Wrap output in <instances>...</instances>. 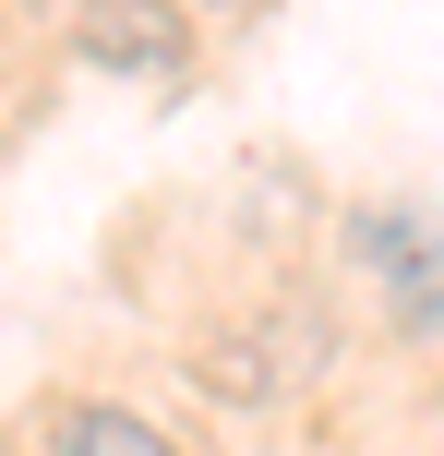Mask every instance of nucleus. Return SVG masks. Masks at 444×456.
<instances>
[{
    "label": "nucleus",
    "mask_w": 444,
    "mask_h": 456,
    "mask_svg": "<svg viewBox=\"0 0 444 456\" xmlns=\"http://www.w3.org/2000/svg\"><path fill=\"white\" fill-rule=\"evenodd\" d=\"M349 252H360V276H373L384 337H397V348H432L444 337V228L421 205H360L349 216Z\"/></svg>",
    "instance_id": "obj_1"
},
{
    "label": "nucleus",
    "mask_w": 444,
    "mask_h": 456,
    "mask_svg": "<svg viewBox=\"0 0 444 456\" xmlns=\"http://www.w3.org/2000/svg\"><path fill=\"white\" fill-rule=\"evenodd\" d=\"M432 420H444V385H432Z\"/></svg>",
    "instance_id": "obj_5"
},
{
    "label": "nucleus",
    "mask_w": 444,
    "mask_h": 456,
    "mask_svg": "<svg viewBox=\"0 0 444 456\" xmlns=\"http://www.w3.org/2000/svg\"><path fill=\"white\" fill-rule=\"evenodd\" d=\"M48 456H181L144 409H120V396H85V409L48 420Z\"/></svg>",
    "instance_id": "obj_3"
},
{
    "label": "nucleus",
    "mask_w": 444,
    "mask_h": 456,
    "mask_svg": "<svg viewBox=\"0 0 444 456\" xmlns=\"http://www.w3.org/2000/svg\"><path fill=\"white\" fill-rule=\"evenodd\" d=\"M72 48H85V72H120V85H181L192 12H168V0H72Z\"/></svg>",
    "instance_id": "obj_2"
},
{
    "label": "nucleus",
    "mask_w": 444,
    "mask_h": 456,
    "mask_svg": "<svg viewBox=\"0 0 444 456\" xmlns=\"http://www.w3.org/2000/svg\"><path fill=\"white\" fill-rule=\"evenodd\" d=\"M168 12H253V0H168Z\"/></svg>",
    "instance_id": "obj_4"
}]
</instances>
